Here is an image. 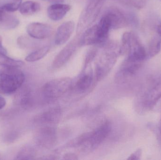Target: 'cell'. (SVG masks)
Returning a JSON list of instances; mask_svg holds the SVG:
<instances>
[{"instance_id":"cell-1","label":"cell","mask_w":161,"mask_h":160,"mask_svg":"<svg viewBox=\"0 0 161 160\" xmlns=\"http://www.w3.org/2000/svg\"><path fill=\"white\" fill-rule=\"evenodd\" d=\"M111 130L110 123L106 121L95 130L81 134L77 139L78 149L82 152H89L97 148L108 137Z\"/></svg>"},{"instance_id":"cell-2","label":"cell","mask_w":161,"mask_h":160,"mask_svg":"<svg viewBox=\"0 0 161 160\" xmlns=\"http://www.w3.org/2000/svg\"><path fill=\"white\" fill-rule=\"evenodd\" d=\"M119 54L121 55L127 54V59L139 63H142L147 55L139 38L132 32H126L123 34Z\"/></svg>"},{"instance_id":"cell-3","label":"cell","mask_w":161,"mask_h":160,"mask_svg":"<svg viewBox=\"0 0 161 160\" xmlns=\"http://www.w3.org/2000/svg\"><path fill=\"white\" fill-rule=\"evenodd\" d=\"M25 76L18 67H5L0 72V94L15 93L24 82Z\"/></svg>"},{"instance_id":"cell-4","label":"cell","mask_w":161,"mask_h":160,"mask_svg":"<svg viewBox=\"0 0 161 160\" xmlns=\"http://www.w3.org/2000/svg\"><path fill=\"white\" fill-rule=\"evenodd\" d=\"M72 86V80L70 78H58L46 83L42 87V93L46 99L54 100L69 91Z\"/></svg>"},{"instance_id":"cell-5","label":"cell","mask_w":161,"mask_h":160,"mask_svg":"<svg viewBox=\"0 0 161 160\" xmlns=\"http://www.w3.org/2000/svg\"><path fill=\"white\" fill-rule=\"evenodd\" d=\"M116 44L113 42H107L105 47L108 49L99 57L95 67V76L97 81L105 78L115 65L117 60V54L115 52L110 50L115 47Z\"/></svg>"},{"instance_id":"cell-6","label":"cell","mask_w":161,"mask_h":160,"mask_svg":"<svg viewBox=\"0 0 161 160\" xmlns=\"http://www.w3.org/2000/svg\"><path fill=\"white\" fill-rule=\"evenodd\" d=\"M109 20L111 29H118L126 27L130 23L127 16L116 8H110L105 14Z\"/></svg>"},{"instance_id":"cell-7","label":"cell","mask_w":161,"mask_h":160,"mask_svg":"<svg viewBox=\"0 0 161 160\" xmlns=\"http://www.w3.org/2000/svg\"><path fill=\"white\" fill-rule=\"evenodd\" d=\"M26 31L27 34L33 38L42 39L51 36L53 34V29L49 24L35 22L28 24Z\"/></svg>"},{"instance_id":"cell-8","label":"cell","mask_w":161,"mask_h":160,"mask_svg":"<svg viewBox=\"0 0 161 160\" xmlns=\"http://www.w3.org/2000/svg\"><path fill=\"white\" fill-rule=\"evenodd\" d=\"M77 45V40L75 39L65 46L55 58L53 62V67L58 69L64 65L73 55Z\"/></svg>"},{"instance_id":"cell-9","label":"cell","mask_w":161,"mask_h":160,"mask_svg":"<svg viewBox=\"0 0 161 160\" xmlns=\"http://www.w3.org/2000/svg\"><path fill=\"white\" fill-rule=\"evenodd\" d=\"M36 137L38 143L46 148H50L54 146L57 141L56 131L51 127H45L40 129Z\"/></svg>"},{"instance_id":"cell-10","label":"cell","mask_w":161,"mask_h":160,"mask_svg":"<svg viewBox=\"0 0 161 160\" xmlns=\"http://www.w3.org/2000/svg\"><path fill=\"white\" fill-rule=\"evenodd\" d=\"M105 0H91L83 16L81 22L84 25H90L98 16Z\"/></svg>"},{"instance_id":"cell-11","label":"cell","mask_w":161,"mask_h":160,"mask_svg":"<svg viewBox=\"0 0 161 160\" xmlns=\"http://www.w3.org/2000/svg\"><path fill=\"white\" fill-rule=\"evenodd\" d=\"M78 45L80 46H103V42L98 32L97 24L90 27L84 32L79 40Z\"/></svg>"},{"instance_id":"cell-12","label":"cell","mask_w":161,"mask_h":160,"mask_svg":"<svg viewBox=\"0 0 161 160\" xmlns=\"http://www.w3.org/2000/svg\"><path fill=\"white\" fill-rule=\"evenodd\" d=\"M75 28V24L72 21L66 22L60 25L57 30L55 37V43L61 45L69 39Z\"/></svg>"},{"instance_id":"cell-13","label":"cell","mask_w":161,"mask_h":160,"mask_svg":"<svg viewBox=\"0 0 161 160\" xmlns=\"http://www.w3.org/2000/svg\"><path fill=\"white\" fill-rule=\"evenodd\" d=\"M161 98V82L156 84L145 95L143 100L144 108L150 110L155 106Z\"/></svg>"},{"instance_id":"cell-14","label":"cell","mask_w":161,"mask_h":160,"mask_svg":"<svg viewBox=\"0 0 161 160\" xmlns=\"http://www.w3.org/2000/svg\"><path fill=\"white\" fill-rule=\"evenodd\" d=\"M70 9L69 5L57 3L48 7L47 15L52 20L57 21L62 19Z\"/></svg>"},{"instance_id":"cell-15","label":"cell","mask_w":161,"mask_h":160,"mask_svg":"<svg viewBox=\"0 0 161 160\" xmlns=\"http://www.w3.org/2000/svg\"><path fill=\"white\" fill-rule=\"evenodd\" d=\"M61 115V111L59 108H53L38 116L36 120L41 124H56L60 120Z\"/></svg>"},{"instance_id":"cell-16","label":"cell","mask_w":161,"mask_h":160,"mask_svg":"<svg viewBox=\"0 0 161 160\" xmlns=\"http://www.w3.org/2000/svg\"><path fill=\"white\" fill-rule=\"evenodd\" d=\"M41 9V5L37 2L26 1L21 5L19 10L22 15L25 16L32 15L37 13Z\"/></svg>"},{"instance_id":"cell-17","label":"cell","mask_w":161,"mask_h":160,"mask_svg":"<svg viewBox=\"0 0 161 160\" xmlns=\"http://www.w3.org/2000/svg\"><path fill=\"white\" fill-rule=\"evenodd\" d=\"M92 81L93 76L92 72L84 74L76 82L75 89L78 92H84L91 87Z\"/></svg>"},{"instance_id":"cell-18","label":"cell","mask_w":161,"mask_h":160,"mask_svg":"<svg viewBox=\"0 0 161 160\" xmlns=\"http://www.w3.org/2000/svg\"><path fill=\"white\" fill-rule=\"evenodd\" d=\"M161 49V36L155 35L150 40L148 47V56L153 57L158 54Z\"/></svg>"},{"instance_id":"cell-19","label":"cell","mask_w":161,"mask_h":160,"mask_svg":"<svg viewBox=\"0 0 161 160\" xmlns=\"http://www.w3.org/2000/svg\"><path fill=\"white\" fill-rule=\"evenodd\" d=\"M23 62L15 60L7 56L6 54L0 51V65L5 67H19L23 65Z\"/></svg>"},{"instance_id":"cell-20","label":"cell","mask_w":161,"mask_h":160,"mask_svg":"<svg viewBox=\"0 0 161 160\" xmlns=\"http://www.w3.org/2000/svg\"><path fill=\"white\" fill-rule=\"evenodd\" d=\"M50 50L49 46H45L38 49L29 54L25 58V61L29 62H34L41 60L44 57Z\"/></svg>"},{"instance_id":"cell-21","label":"cell","mask_w":161,"mask_h":160,"mask_svg":"<svg viewBox=\"0 0 161 160\" xmlns=\"http://www.w3.org/2000/svg\"><path fill=\"white\" fill-rule=\"evenodd\" d=\"M19 23V20L13 15H7L5 14L3 20L0 22V25L6 29H14L16 28Z\"/></svg>"},{"instance_id":"cell-22","label":"cell","mask_w":161,"mask_h":160,"mask_svg":"<svg viewBox=\"0 0 161 160\" xmlns=\"http://www.w3.org/2000/svg\"><path fill=\"white\" fill-rule=\"evenodd\" d=\"M21 4L22 0H14L11 3L3 5L1 8L5 12H15L19 8Z\"/></svg>"},{"instance_id":"cell-23","label":"cell","mask_w":161,"mask_h":160,"mask_svg":"<svg viewBox=\"0 0 161 160\" xmlns=\"http://www.w3.org/2000/svg\"><path fill=\"white\" fill-rule=\"evenodd\" d=\"M97 53V49L96 47H93L90 49L86 56L84 60V68H86L89 65L93 60L94 59Z\"/></svg>"},{"instance_id":"cell-24","label":"cell","mask_w":161,"mask_h":160,"mask_svg":"<svg viewBox=\"0 0 161 160\" xmlns=\"http://www.w3.org/2000/svg\"><path fill=\"white\" fill-rule=\"evenodd\" d=\"M33 153L30 149H25L18 155L17 157L18 159H29L33 156Z\"/></svg>"},{"instance_id":"cell-25","label":"cell","mask_w":161,"mask_h":160,"mask_svg":"<svg viewBox=\"0 0 161 160\" xmlns=\"http://www.w3.org/2000/svg\"><path fill=\"white\" fill-rule=\"evenodd\" d=\"M142 149L139 148V149H137L135 152L132 153V154L127 159L130 160H140L141 159V157H142Z\"/></svg>"},{"instance_id":"cell-26","label":"cell","mask_w":161,"mask_h":160,"mask_svg":"<svg viewBox=\"0 0 161 160\" xmlns=\"http://www.w3.org/2000/svg\"><path fill=\"white\" fill-rule=\"evenodd\" d=\"M64 159L66 160H77L78 159V157L75 154L68 153L64 155Z\"/></svg>"},{"instance_id":"cell-27","label":"cell","mask_w":161,"mask_h":160,"mask_svg":"<svg viewBox=\"0 0 161 160\" xmlns=\"http://www.w3.org/2000/svg\"><path fill=\"white\" fill-rule=\"evenodd\" d=\"M6 104L5 99L3 97L0 96V110L3 109Z\"/></svg>"},{"instance_id":"cell-28","label":"cell","mask_w":161,"mask_h":160,"mask_svg":"<svg viewBox=\"0 0 161 160\" xmlns=\"http://www.w3.org/2000/svg\"><path fill=\"white\" fill-rule=\"evenodd\" d=\"M0 51L6 54L7 51L6 49L4 48L3 45V39H2V36L0 35Z\"/></svg>"},{"instance_id":"cell-29","label":"cell","mask_w":161,"mask_h":160,"mask_svg":"<svg viewBox=\"0 0 161 160\" xmlns=\"http://www.w3.org/2000/svg\"><path fill=\"white\" fill-rule=\"evenodd\" d=\"M6 12L4 10H3L2 8L0 7V22L3 20L4 16Z\"/></svg>"},{"instance_id":"cell-30","label":"cell","mask_w":161,"mask_h":160,"mask_svg":"<svg viewBox=\"0 0 161 160\" xmlns=\"http://www.w3.org/2000/svg\"><path fill=\"white\" fill-rule=\"evenodd\" d=\"M157 31L158 34L161 36V23L158 25L157 28Z\"/></svg>"},{"instance_id":"cell-31","label":"cell","mask_w":161,"mask_h":160,"mask_svg":"<svg viewBox=\"0 0 161 160\" xmlns=\"http://www.w3.org/2000/svg\"><path fill=\"white\" fill-rule=\"evenodd\" d=\"M49 1H51V2H53L55 3H62L64 2L65 0H49Z\"/></svg>"},{"instance_id":"cell-32","label":"cell","mask_w":161,"mask_h":160,"mask_svg":"<svg viewBox=\"0 0 161 160\" xmlns=\"http://www.w3.org/2000/svg\"><path fill=\"white\" fill-rule=\"evenodd\" d=\"M159 128L160 132L161 134V119L160 121L159 127Z\"/></svg>"},{"instance_id":"cell-33","label":"cell","mask_w":161,"mask_h":160,"mask_svg":"<svg viewBox=\"0 0 161 160\" xmlns=\"http://www.w3.org/2000/svg\"><path fill=\"white\" fill-rule=\"evenodd\" d=\"M160 1H161V0H160Z\"/></svg>"}]
</instances>
